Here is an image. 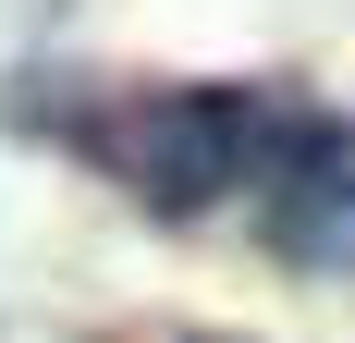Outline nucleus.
Here are the masks:
<instances>
[{"label": "nucleus", "instance_id": "obj_1", "mask_svg": "<svg viewBox=\"0 0 355 343\" xmlns=\"http://www.w3.org/2000/svg\"><path fill=\"white\" fill-rule=\"evenodd\" d=\"M257 147H270V123H257V99H233V86H159V99L110 110V172H123L159 221L220 208L257 172Z\"/></svg>", "mask_w": 355, "mask_h": 343}, {"label": "nucleus", "instance_id": "obj_2", "mask_svg": "<svg viewBox=\"0 0 355 343\" xmlns=\"http://www.w3.org/2000/svg\"><path fill=\"white\" fill-rule=\"evenodd\" d=\"M270 245L306 270H355V160H306L270 208Z\"/></svg>", "mask_w": 355, "mask_h": 343}, {"label": "nucleus", "instance_id": "obj_3", "mask_svg": "<svg viewBox=\"0 0 355 343\" xmlns=\"http://www.w3.org/2000/svg\"><path fill=\"white\" fill-rule=\"evenodd\" d=\"M196 343H233V331H196Z\"/></svg>", "mask_w": 355, "mask_h": 343}]
</instances>
